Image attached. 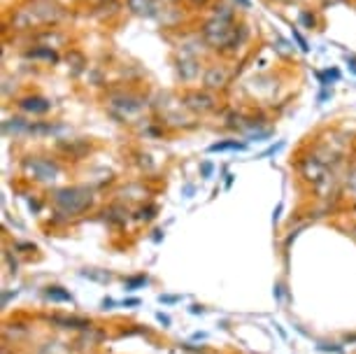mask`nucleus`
<instances>
[{"mask_svg": "<svg viewBox=\"0 0 356 354\" xmlns=\"http://www.w3.org/2000/svg\"><path fill=\"white\" fill-rule=\"evenodd\" d=\"M44 298L49 300V303H58V305H75V296L68 291V289H63V287H58V284H49L44 289Z\"/></svg>", "mask_w": 356, "mask_h": 354, "instance_id": "11", "label": "nucleus"}, {"mask_svg": "<svg viewBox=\"0 0 356 354\" xmlns=\"http://www.w3.org/2000/svg\"><path fill=\"white\" fill-rule=\"evenodd\" d=\"M63 8L56 0H26L10 17L12 31H47L63 22Z\"/></svg>", "mask_w": 356, "mask_h": 354, "instance_id": "1", "label": "nucleus"}, {"mask_svg": "<svg viewBox=\"0 0 356 354\" xmlns=\"http://www.w3.org/2000/svg\"><path fill=\"white\" fill-rule=\"evenodd\" d=\"M3 133H5V136L24 138V136H29V133H31V122H29V119H22V117L5 119V122H3Z\"/></svg>", "mask_w": 356, "mask_h": 354, "instance_id": "10", "label": "nucleus"}, {"mask_svg": "<svg viewBox=\"0 0 356 354\" xmlns=\"http://www.w3.org/2000/svg\"><path fill=\"white\" fill-rule=\"evenodd\" d=\"M284 147V140H280L277 145H273V147H268V150L264 152V154H259V159H266V156H273V154H277V152Z\"/></svg>", "mask_w": 356, "mask_h": 354, "instance_id": "23", "label": "nucleus"}, {"mask_svg": "<svg viewBox=\"0 0 356 354\" xmlns=\"http://www.w3.org/2000/svg\"><path fill=\"white\" fill-rule=\"evenodd\" d=\"M340 70L338 68H326V70H319L317 72V79L321 84V89H331L335 82H340Z\"/></svg>", "mask_w": 356, "mask_h": 354, "instance_id": "15", "label": "nucleus"}, {"mask_svg": "<svg viewBox=\"0 0 356 354\" xmlns=\"http://www.w3.org/2000/svg\"><path fill=\"white\" fill-rule=\"evenodd\" d=\"M105 103H107V112H110L114 119H119L122 124L140 117L147 108V100L133 91H114L107 96Z\"/></svg>", "mask_w": 356, "mask_h": 354, "instance_id": "3", "label": "nucleus"}, {"mask_svg": "<svg viewBox=\"0 0 356 354\" xmlns=\"http://www.w3.org/2000/svg\"><path fill=\"white\" fill-rule=\"evenodd\" d=\"M291 38L296 40V45H298V49L303 51V54H310V42L303 38V33L298 31V26H291Z\"/></svg>", "mask_w": 356, "mask_h": 354, "instance_id": "18", "label": "nucleus"}, {"mask_svg": "<svg viewBox=\"0 0 356 354\" xmlns=\"http://www.w3.org/2000/svg\"><path fill=\"white\" fill-rule=\"evenodd\" d=\"M156 319H159V322H161V324H163V326H165V329H168V326H170V324H172V319H170V317H168V315H163V312H156Z\"/></svg>", "mask_w": 356, "mask_h": 354, "instance_id": "30", "label": "nucleus"}, {"mask_svg": "<svg viewBox=\"0 0 356 354\" xmlns=\"http://www.w3.org/2000/svg\"><path fill=\"white\" fill-rule=\"evenodd\" d=\"M212 172H214V163H212V161H203V163H200V177H203V179H210V177H212Z\"/></svg>", "mask_w": 356, "mask_h": 354, "instance_id": "22", "label": "nucleus"}, {"mask_svg": "<svg viewBox=\"0 0 356 354\" xmlns=\"http://www.w3.org/2000/svg\"><path fill=\"white\" fill-rule=\"evenodd\" d=\"M228 82H231V70L221 63H214V65H207L205 75H203V86L210 91H221L226 89Z\"/></svg>", "mask_w": 356, "mask_h": 354, "instance_id": "6", "label": "nucleus"}, {"mask_svg": "<svg viewBox=\"0 0 356 354\" xmlns=\"http://www.w3.org/2000/svg\"><path fill=\"white\" fill-rule=\"evenodd\" d=\"M273 136V129H268V131H252L250 136H247V140L250 143H264L266 138H270Z\"/></svg>", "mask_w": 356, "mask_h": 354, "instance_id": "20", "label": "nucleus"}, {"mask_svg": "<svg viewBox=\"0 0 356 354\" xmlns=\"http://www.w3.org/2000/svg\"><path fill=\"white\" fill-rule=\"evenodd\" d=\"M143 303V300H140L138 296H133V298H124V300H119V305H122V308H138V305Z\"/></svg>", "mask_w": 356, "mask_h": 354, "instance_id": "24", "label": "nucleus"}, {"mask_svg": "<svg viewBox=\"0 0 356 354\" xmlns=\"http://www.w3.org/2000/svg\"><path fill=\"white\" fill-rule=\"evenodd\" d=\"M345 63H347V68L354 72L356 75V56H352V54H345Z\"/></svg>", "mask_w": 356, "mask_h": 354, "instance_id": "29", "label": "nucleus"}, {"mask_svg": "<svg viewBox=\"0 0 356 354\" xmlns=\"http://www.w3.org/2000/svg\"><path fill=\"white\" fill-rule=\"evenodd\" d=\"M12 296H17V291H15V293H12V291H5V293H3V308L10 303V298H12Z\"/></svg>", "mask_w": 356, "mask_h": 354, "instance_id": "33", "label": "nucleus"}, {"mask_svg": "<svg viewBox=\"0 0 356 354\" xmlns=\"http://www.w3.org/2000/svg\"><path fill=\"white\" fill-rule=\"evenodd\" d=\"M182 103L186 105V110L200 112V115L217 110V96H214L210 89H191V91H186L184 96H182Z\"/></svg>", "mask_w": 356, "mask_h": 354, "instance_id": "5", "label": "nucleus"}, {"mask_svg": "<svg viewBox=\"0 0 356 354\" xmlns=\"http://www.w3.org/2000/svg\"><path fill=\"white\" fill-rule=\"evenodd\" d=\"M317 350H319V352H335V354H340V352H342V345H326V343H319V345H317Z\"/></svg>", "mask_w": 356, "mask_h": 354, "instance_id": "25", "label": "nucleus"}, {"mask_svg": "<svg viewBox=\"0 0 356 354\" xmlns=\"http://www.w3.org/2000/svg\"><path fill=\"white\" fill-rule=\"evenodd\" d=\"M29 61H40V63H47V65H51V63H58V54H56V49L54 47H47V45H38V47H33V49H29L24 54Z\"/></svg>", "mask_w": 356, "mask_h": 354, "instance_id": "9", "label": "nucleus"}, {"mask_svg": "<svg viewBox=\"0 0 356 354\" xmlns=\"http://www.w3.org/2000/svg\"><path fill=\"white\" fill-rule=\"evenodd\" d=\"M191 193H193V186H191V184H186V189H184V196H186V198H191Z\"/></svg>", "mask_w": 356, "mask_h": 354, "instance_id": "34", "label": "nucleus"}, {"mask_svg": "<svg viewBox=\"0 0 356 354\" xmlns=\"http://www.w3.org/2000/svg\"><path fill=\"white\" fill-rule=\"evenodd\" d=\"M298 24L303 26V29H307V31H314L319 26V19H317V15L314 12H310V10H303L298 15Z\"/></svg>", "mask_w": 356, "mask_h": 354, "instance_id": "16", "label": "nucleus"}, {"mask_svg": "<svg viewBox=\"0 0 356 354\" xmlns=\"http://www.w3.org/2000/svg\"><path fill=\"white\" fill-rule=\"evenodd\" d=\"M126 8H129L133 15L154 17L156 15V0H126Z\"/></svg>", "mask_w": 356, "mask_h": 354, "instance_id": "13", "label": "nucleus"}, {"mask_svg": "<svg viewBox=\"0 0 356 354\" xmlns=\"http://www.w3.org/2000/svg\"><path fill=\"white\" fill-rule=\"evenodd\" d=\"M250 143H238V140H219V143H214L207 147V152L210 154H217V152H245Z\"/></svg>", "mask_w": 356, "mask_h": 354, "instance_id": "14", "label": "nucleus"}, {"mask_svg": "<svg viewBox=\"0 0 356 354\" xmlns=\"http://www.w3.org/2000/svg\"><path fill=\"white\" fill-rule=\"evenodd\" d=\"M182 298H184V296H179V293H161V296H159L161 303H165V305L182 303Z\"/></svg>", "mask_w": 356, "mask_h": 354, "instance_id": "21", "label": "nucleus"}, {"mask_svg": "<svg viewBox=\"0 0 356 354\" xmlns=\"http://www.w3.org/2000/svg\"><path fill=\"white\" fill-rule=\"evenodd\" d=\"M17 105H19V110H22V112H26V115H33V117L47 115V112L51 110V100H49V98H44V96H38V93H33V96L19 98V100H17Z\"/></svg>", "mask_w": 356, "mask_h": 354, "instance_id": "8", "label": "nucleus"}, {"mask_svg": "<svg viewBox=\"0 0 356 354\" xmlns=\"http://www.w3.org/2000/svg\"><path fill=\"white\" fill-rule=\"evenodd\" d=\"M191 315H205L203 305H191Z\"/></svg>", "mask_w": 356, "mask_h": 354, "instance_id": "32", "label": "nucleus"}, {"mask_svg": "<svg viewBox=\"0 0 356 354\" xmlns=\"http://www.w3.org/2000/svg\"><path fill=\"white\" fill-rule=\"evenodd\" d=\"M114 305H119V300H114V298H103V300H100V308H103V310H112Z\"/></svg>", "mask_w": 356, "mask_h": 354, "instance_id": "28", "label": "nucleus"}, {"mask_svg": "<svg viewBox=\"0 0 356 354\" xmlns=\"http://www.w3.org/2000/svg\"><path fill=\"white\" fill-rule=\"evenodd\" d=\"M331 96H333V89H321V91H319V96H317V103H319V105H321V103H326V100L331 98Z\"/></svg>", "mask_w": 356, "mask_h": 354, "instance_id": "27", "label": "nucleus"}, {"mask_svg": "<svg viewBox=\"0 0 356 354\" xmlns=\"http://www.w3.org/2000/svg\"><path fill=\"white\" fill-rule=\"evenodd\" d=\"M51 324L61 326V329H91V322L89 319H82V317H65V315H51L49 317Z\"/></svg>", "mask_w": 356, "mask_h": 354, "instance_id": "12", "label": "nucleus"}, {"mask_svg": "<svg viewBox=\"0 0 356 354\" xmlns=\"http://www.w3.org/2000/svg\"><path fill=\"white\" fill-rule=\"evenodd\" d=\"M82 275L84 277H91V280H100V282H107V280H110V275H98L96 271H84Z\"/></svg>", "mask_w": 356, "mask_h": 354, "instance_id": "26", "label": "nucleus"}, {"mask_svg": "<svg viewBox=\"0 0 356 354\" xmlns=\"http://www.w3.org/2000/svg\"><path fill=\"white\" fill-rule=\"evenodd\" d=\"M200 65L196 54H189V51H182V56H177V75L182 77V82H193V79L200 77Z\"/></svg>", "mask_w": 356, "mask_h": 354, "instance_id": "7", "label": "nucleus"}, {"mask_svg": "<svg viewBox=\"0 0 356 354\" xmlns=\"http://www.w3.org/2000/svg\"><path fill=\"white\" fill-rule=\"evenodd\" d=\"M154 217H156V205H147V208L138 210V219H140V222H152Z\"/></svg>", "mask_w": 356, "mask_h": 354, "instance_id": "19", "label": "nucleus"}, {"mask_svg": "<svg viewBox=\"0 0 356 354\" xmlns=\"http://www.w3.org/2000/svg\"><path fill=\"white\" fill-rule=\"evenodd\" d=\"M191 3H193V5H200V8H205V5L210 3V0H191Z\"/></svg>", "mask_w": 356, "mask_h": 354, "instance_id": "36", "label": "nucleus"}, {"mask_svg": "<svg viewBox=\"0 0 356 354\" xmlns=\"http://www.w3.org/2000/svg\"><path fill=\"white\" fill-rule=\"evenodd\" d=\"M240 10H252V0H233Z\"/></svg>", "mask_w": 356, "mask_h": 354, "instance_id": "31", "label": "nucleus"}, {"mask_svg": "<svg viewBox=\"0 0 356 354\" xmlns=\"http://www.w3.org/2000/svg\"><path fill=\"white\" fill-rule=\"evenodd\" d=\"M280 212H282V203L277 205V210H275V215H273V222H277V219H280Z\"/></svg>", "mask_w": 356, "mask_h": 354, "instance_id": "35", "label": "nucleus"}, {"mask_svg": "<svg viewBox=\"0 0 356 354\" xmlns=\"http://www.w3.org/2000/svg\"><path fill=\"white\" fill-rule=\"evenodd\" d=\"M24 172L31 179H38V182H54L63 175V168L51 159H42V156H29L22 161Z\"/></svg>", "mask_w": 356, "mask_h": 354, "instance_id": "4", "label": "nucleus"}, {"mask_svg": "<svg viewBox=\"0 0 356 354\" xmlns=\"http://www.w3.org/2000/svg\"><path fill=\"white\" fill-rule=\"evenodd\" d=\"M51 203L56 205V215L65 217H77L91 208L93 203V191L89 186H65V189L54 191Z\"/></svg>", "mask_w": 356, "mask_h": 354, "instance_id": "2", "label": "nucleus"}, {"mask_svg": "<svg viewBox=\"0 0 356 354\" xmlns=\"http://www.w3.org/2000/svg\"><path fill=\"white\" fill-rule=\"evenodd\" d=\"M147 284H149V277H147L145 273H140V275H133V277L126 280V291H138Z\"/></svg>", "mask_w": 356, "mask_h": 354, "instance_id": "17", "label": "nucleus"}]
</instances>
